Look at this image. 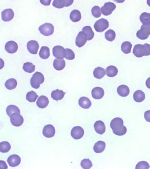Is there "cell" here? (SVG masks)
<instances>
[{
    "mask_svg": "<svg viewBox=\"0 0 150 169\" xmlns=\"http://www.w3.org/2000/svg\"><path fill=\"white\" fill-rule=\"evenodd\" d=\"M123 124L124 122L122 119L116 117L112 119L110 124V127L114 134L118 136H122L127 132L126 128Z\"/></svg>",
    "mask_w": 150,
    "mask_h": 169,
    "instance_id": "obj_1",
    "label": "cell"
},
{
    "mask_svg": "<svg viewBox=\"0 0 150 169\" xmlns=\"http://www.w3.org/2000/svg\"><path fill=\"white\" fill-rule=\"evenodd\" d=\"M45 77L42 73L37 72L33 74L32 78L30 79V84L33 89H38L41 84L43 83Z\"/></svg>",
    "mask_w": 150,
    "mask_h": 169,
    "instance_id": "obj_2",
    "label": "cell"
},
{
    "mask_svg": "<svg viewBox=\"0 0 150 169\" xmlns=\"http://www.w3.org/2000/svg\"><path fill=\"white\" fill-rule=\"evenodd\" d=\"M41 34L45 36L52 35L54 31V27L52 24L46 23L39 27Z\"/></svg>",
    "mask_w": 150,
    "mask_h": 169,
    "instance_id": "obj_3",
    "label": "cell"
},
{
    "mask_svg": "<svg viewBox=\"0 0 150 169\" xmlns=\"http://www.w3.org/2000/svg\"><path fill=\"white\" fill-rule=\"evenodd\" d=\"M109 26L108 21L106 19L102 18L95 22L94 27L96 32H101L108 29Z\"/></svg>",
    "mask_w": 150,
    "mask_h": 169,
    "instance_id": "obj_4",
    "label": "cell"
},
{
    "mask_svg": "<svg viewBox=\"0 0 150 169\" xmlns=\"http://www.w3.org/2000/svg\"><path fill=\"white\" fill-rule=\"evenodd\" d=\"M53 55L58 59H63L65 58L66 50L61 46H55L52 49Z\"/></svg>",
    "mask_w": 150,
    "mask_h": 169,
    "instance_id": "obj_5",
    "label": "cell"
},
{
    "mask_svg": "<svg viewBox=\"0 0 150 169\" xmlns=\"http://www.w3.org/2000/svg\"><path fill=\"white\" fill-rule=\"evenodd\" d=\"M10 121L15 127H20L24 123V119L20 113H15L11 115Z\"/></svg>",
    "mask_w": 150,
    "mask_h": 169,
    "instance_id": "obj_6",
    "label": "cell"
},
{
    "mask_svg": "<svg viewBox=\"0 0 150 169\" xmlns=\"http://www.w3.org/2000/svg\"><path fill=\"white\" fill-rule=\"evenodd\" d=\"M116 5L114 3L108 2L106 3L101 8V12L105 16L112 14L116 8Z\"/></svg>",
    "mask_w": 150,
    "mask_h": 169,
    "instance_id": "obj_7",
    "label": "cell"
},
{
    "mask_svg": "<svg viewBox=\"0 0 150 169\" xmlns=\"http://www.w3.org/2000/svg\"><path fill=\"white\" fill-rule=\"evenodd\" d=\"M87 41L86 34L83 31H80L77 37L75 40V44L78 48H81L85 46Z\"/></svg>",
    "mask_w": 150,
    "mask_h": 169,
    "instance_id": "obj_8",
    "label": "cell"
},
{
    "mask_svg": "<svg viewBox=\"0 0 150 169\" xmlns=\"http://www.w3.org/2000/svg\"><path fill=\"white\" fill-rule=\"evenodd\" d=\"M84 131L81 127H74L71 131V137L74 139H81L84 136Z\"/></svg>",
    "mask_w": 150,
    "mask_h": 169,
    "instance_id": "obj_9",
    "label": "cell"
},
{
    "mask_svg": "<svg viewBox=\"0 0 150 169\" xmlns=\"http://www.w3.org/2000/svg\"><path fill=\"white\" fill-rule=\"evenodd\" d=\"M42 133L45 137H47V138H51V137H54L55 134V128L52 125H47L44 127Z\"/></svg>",
    "mask_w": 150,
    "mask_h": 169,
    "instance_id": "obj_10",
    "label": "cell"
},
{
    "mask_svg": "<svg viewBox=\"0 0 150 169\" xmlns=\"http://www.w3.org/2000/svg\"><path fill=\"white\" fill-rule=\"evenodd\" d=\"M39 48L38 42L35 41H29L27 44V48L28 51L31 54H37Z\"/></svg>",
    "mask_w": 150,
    "mask_h": 169,
    "instance_id": "obj_11",
    "label": "cell"
},
{
    "mask_svg": "<svg viewBox=\"0 0 150 169\" xmlns=\"http://www.w3.org/2000/svg\"><path fill=\"white\" fill-rule=\"evenodd\" d=\"M14 16V12L11 8L5 9L2 13V20L5 22L10 21L13 19Z\"/></svg>",
    "mask_w": 150,
    "mask_h": 169,
    "instance_id": "obj_12",
    "label": "cell"
},
{
    "mask_svg": "<svg viewBox=\"0 0 150 169\" xmlns=\"http://www.w3.org/2000/svg\"><path fill=\"white\" fill-rule=\"evenodd\" d=\"M18 46L17 44L14 41H9L6 43L5 46L6 51L10 54H13L17 51Z\"/></svg>",
    "mask_w": 150,
    "mask_h": 169,
    "instance_id": "obj_13",
    "label": "cell"
},
{
    "mask_svg": "<svg viewBox=\"0 0 150 169\" xmlns=\"http://www.w3.org/2000/svg\"><path fill=\"white\" fill-rule=\"evenodd\" d=\"M7 162L10 167H16L19 165L21 162V158L20 156L17 155H12L9 156Z\"/></svg>",
    "mask_w": 150,
    "mask_h": 169,
    "instance_id": "obj_14",
    "label": "cell"
},
{
    "mask_svg": "<svg viewBox=\"0 0 150 169\" xmlns=\"http://www.w3.org/2000/svg\"><path fill=\"white\" fill-rule=\"evenodd\" d=\"M133 54L136 57L141 58L145 56V51L143 45L141 44L136 45L133 49Z\"/></svg>",
    "mask_w": 150,
    "mask_h": 169,
    "instance_id": "obj_15",
    "label": "cell"
},
{
    "mask_svg": "<svg viewBox=\"0 0 150 169\" xmlns=\"http://www.w3.org/2000/svg\"><path fill=\"white\" fill-rule=\"evenodd\" d=\"M104 95V89L100 87H95L92 90V95L95 99H100Z\"/></svg>",
    "mask_w": 150,
    "mask_h": 169,
    "instance_id": "obj_16",
    "label": "cell"
},
{
    "mask_svg": "<svg viewBox=\"0 0 150 169\" xmlns=\"http://www.w3.org/2000/svg\"><path fill=\"white\" fill-rule=\"evenodd\" d=\"M94 128L95 132L99 134H103L106 131V127L105 124L102 121L99 120L95 122L94 124Z\"/></svg>",
    "mask_w": 150,
    "mask_h": 169,
    "instance_id": "obj_17",
    "label": "cell"
},
{
    "mask_svg": "<svg viewBox=\"0 0 150 169\" xmlns=\"http://www.w3.org/2000/svg\"><path fill=\"white\" fill-rule=\"evenodd\" d=\"M78 104L80 106L84 109H89L92 106L91 101L86 97H82L80 98L78 101Z\"/></svg>",
    "mask_w": 150,
    "mask_h": 169,
    "instance_id": "obj_18",
    "label": "cell"
},
{
    "mask_svg": "<svg viewBox=\"0 0 150 169\" xmlns=\"http://www.w3.org/2000/svg\"><path fill=\"white\" fill-rule=\"evenodd\" d=\"M49 100L47 97L43 96H40L37 101V105L41 109H44L49 104Z\"/></svg>",
    "mask_w": 150,
    "mask_h": 169,
    "instance_id": "obj_19",
    "label": "cell"
},
{
    "mask_svg": "<svg viewBox=\"0 0 150 169\" xmlns=\"http://www.w3.org/2000/svg\"><path fill=\"white\" fill-rule=\"evenodd\" d=\"M117 92L120 96L125 97L130 94V90L129 87L125 85L119 86L117 89Z\"/></svg>",
    "mask_w": 150,
    "mask_h": 169,
    "instance_id": "obj_20",
    "label": "cell"
},
{
    "mask_svg": "<svg viewBox=\"0 0 150 169\" xmlns=\"http://www.w3.org/2000/svg\"><path fill=\"white\" fill-rule=\"evenodd\" d=\"M53 65L55 69L58 71H60L65 67L66 63L64 59L56 58L53 62Z\"/></svg>",
    "mask_w": 150,
    "mask_h": 169,
    "instance_id": "obj_21",
    "label": "cell"
},
{
    "mask_svg": "<svg viewBox=\"0 0 150 169\" xmlns=\"http://www.w3.org/2000/svg\"><path fill=\"white\" fill-rule=\"evenodd\" d=\"M65 94V92H64L62 90L56 89V90L52 91V93H51V97L53 99L58 101L63 99Z\"/></svg>",
    "mask_w": 150,
    "mask_h": 169,
    "instance_id": "obj_22",
    "label": "cell"
},
{
    "mask_svg": "<svg viewBox=\"0 0 150 169\" xmlns=\"http://www.w3.org/2000/svg\"><path fill=\"white\" fill-rule=\"evenodd\" d=\"M106 148V144L104 141H99L95 143L93 150L95 153H100L103 152Z\"/></svg>",
    "mask_w": 150,
    "mask_h": 169,
    "instance_id": "obj_23",
    "label": "cell"
},
{
    "mask_svg": "<svg viewBox=\"0 0 150 169\" xmlns=\"http://www.w3.org/2000/svg\"><path fill=\"white\" fill-rule=\"evenodd\" d=\"M134 99L136 102H141L144 100L145 98V94L144 92L141 90H137L134 92Z\"/></svg>",
    "mask_w": 150,
    "mask_h": 169,
    "instance_id": "obj_24",
    "label": "cell"
},
{
    "mask_svg": "<svg viewBox=\"0 0 150 169\" xmlns=\"http://www.w3.org/2000/svg\"><path fill=\"white\" fill-rule=\"evenodd\" d=\"M70 18L71 20L74 23L79 22L81 20V13L79 10H73L70 14Z\"/></svg>",
    "mask_w": 150,
    "mask_h": 169,
    "instance_id": "obj_25",
    "label": "cell"
},
{
    "mask_svg": "<svg viewBox=\"0 0 150 169\" xmlns=\"http://www.w3.org/2000/svg\"><path fill=\"white\" fill-rule=\"evenodd\" d=\"M106 74V71L104 68L98 67L95 68L93 71V75L95 78L101 79Z\"/></svg>",
    "mask_w": 150,
    "mask_h": 169,
    "instance_id": "obj_26",
    "label": "cell"
},
{
    "mask_svg": "<svg viewBox=\"0 0 150 169\" xmlns=\"http://www.w3.org/2000/svg\"><path fill=\"white\" fill-rule=\"evenodd\" d=\"M106 73L109 77H115L118 73V70L115 66H110L107 67L106 69Z\"/></svg>",
    "mask_w": 150,
    "mask_h": 169,
    "instance_id": "obj_27",
    "label": "cell"
},
{
    "mask_svg": "<svg viewBox=\"0 0 150 169\" xmlns=\"http://www.w3.org/2000/svg\"><path fill=\"white\" fill-rule=\"evenodd\" d=\"M39 54L41 58L46 59L50 56V49L48 47L43 46L41 48Z\"/></svg>",
    "mask_w": 150,
    "mask_h": 169,
    "instance_id": "obj_28",
    "label": "cell"
},
{
    "mask_svg": "<svg viewBox=\"0 0 150 169\" xmlns=\"http://www.w3.org/2000/svg\"><path fill=\"white\" fill-rule=\"evenodd\" d=\"M17 85V82L16 80L13 78L9 79L6 81L5 86L8 90H13L16 88Z\"/></svg>",
    "mask_w": 150,
    "mask_h": 169,
    "instance_id": "obj_29",
    "label": "cell"
},
{
    "mask_svg": "<svg viewBox=\"0 0 150 169\" xmlns=\"http://www.w3.org/2000/svg\"><path fill=\"white\" fill-rule=\"evenodd\" d=\"M6 113L8 116L10 117L13 113H20V111L19 108L16 106L11 105L7 107V109H6Z\"/></svg>",
    "mask_w": 150,
    "mask_h": 169,
    "instance_id": "obj_30",
    "label": "cell"
},
{
    "mask_svg": "<svg viewBox=\"0 0 150 169\" xmlns=\"http://www.w3.org/2000/svg\"><path fill=\"white\" fill-rule=\"evenodd\" d=\"M132 48V45L130 42H124L121 46V51L125 54H129L131 52Z\"/></svg>",
    "mask_w": 150,
    "mask_h": 169,
    "instance_id": "obj_31",
    "label": "cell"
},
{
    "mask_svg": "<svg viewBox=\"0 0 150 169\" xmlns=\"http://www.w3.org/2000/svg\"><path fill=\"white\" fill-rule=\"evenodd\" d=\"M82 31L86 34L87 36L88 41H90L93 39L94 36V32H93L92 28L90 26H86L83 27Z\"/></svg>",
    "mask_w": 150,
    "mask_h": 169,
    "instance_id": "obj_32",
    "label": "cell"
},
{
    "mask_svg": "<svg viewBox=\"0 0 150 169\" xmlns=\"http://www.w3.org/2000/svg\"><path fill=\"white\" fill-rule=\"evenodd\" d=\"M23 68L25 72L31 73L35 71V66L32 63L27 62L24 63Z\"/></svg>",
    "mask_w": 150,
    "mask_h": 169,
    "instance_id": "obj_33",
    "label": "cell"
},
{
    "mask_svg": "<svg viewBox=\"0 0 150 169\" xmlns=\"http://www.w3.org/2000/svg\"><path fill=\"white\" fill-rule=\"evenodd\" d=\"M11 146L8 141H3L0 143V151L1 153H8L11 150Z\"/></svg>",
    "mask_w": 150,
    "mask_h": 169,
    "instance_id": "obj_34",
    "label": "cell"
},
{
    "mask_svg": "<svg viewBox=\"0 0 150 169\" xmlns=\"http://www.w3.org/2000/svg\"><path fill=\"white\" fill-rule=\"evenodd\" d=\"M38 97V95H37L34 91H30L27 93L26 95V99L29 102H35Z\"/></svg>",
    "mask_w": 150,
    "mask_h": 169,
    "instance_id": "obj_35",
    "label": "cell"
},
{
    "mask_svg": "<svg viewBox=\"0 0 150 169\" xmlns=\"http://www.w3.org/2000/svg\"><path fill=\"white\" fill-rule=\"evenodd\" d=\"M139 19L143 24H150V13L143 12L140 15Z\"/></svg>",
    "mask_w": 150,
    "mask_h": 169,
    "instance_id": "obj_36",
    "label": "cell"
},
{
    "mask_svg": "<svg viewBox=\"0 0 150 169\" xmlns=\"http://www.w3.org/2000/svg\"><path fill=\"white\" fill-rule=\"evenodd\" d=\"M105 37L106 40L109 41H113L115 40L116 37V34L114 30H109L105 33Z\"/></svg>",
    "mask_w": 150,
    "mask_h": 169,
    "instance_id": "obj_37",
    "label": "cell"
},
{
    "mask_svg": "<svg viewBox=\"0 0 150 169\" xmlns=\"http://www.w3.org/2000/svg\"><path fill=\"white\" fill-rule=\"evenodd\" d=\"M81 166L83 169H89L91 168L93 166V163L90 159H83L81 162Z\"/></svg>",
    "mask_w": 150,
    "mask_h": 169,
    "instance_id": "obj_38",
    "label": "cell"
},
{
    "mask_svg": "<svg viewBox=\"0 0 150 169\" xmlns=\"http://www.w3.org/2000/svg\"><path fill=\"white\" fill-rule=\"evenodd\" d=\"M92 15L94 17L98 18L100 17L101 15V9L98 6H95L92 8Z\"/></svg>",
    "mask_w": 150,
    "mask_h": 169,
    "instance_id": "obj_39",
    "label": "cell"
},
{
    "mask_svg": "<svg viewBox=\"0 0 150 169\" xmlns=\"http://www.w3.org/2000/svg\"><path fill=\"white\" fill-rule=\"evenodd\" d=\"M66 59L72 60L75 58V54L74 51L69 48H66Z\"/></svg>",
    "mask_w": 150,
    "mask_h": 169,
    "instance_id": "obj_40",
    "label": "cell"
},
{
    "mask_svg": "<svg viewBox=\"0 0 150 169\" xmlns=\"http://www.w3.org/2000/svg\"><path fill=\"white\" fill-rule=\"evenodd\" d=\"M140 30L146 35H150V24H143Z\"/></svg>",
    "mask_w": 150,
    "mask_h": 169,
    "instance_id": "obj_41",
    "label": "cell"
},
{
    "mask_svg": "<svg viewBox=\"0 0 150 169\" xmlns=\"http://www.w3.org/2000/svg\"><path fill=\"white\" fill-rule=\"evenodd\" d=\"M150 166L148 163L146 161L139 162L137 164L136 167V169H149Z\"/></svg>",
    "mask_w": 150,
    "mask_h": 169,
    "instance_id": "obj_42",
    "label": "cell"
},
{
    "mask_svg": "<svg viewBox=\"0 0 150 169\" xmlns=\"http://www.w3.org/2000/svg\"><path fill=\"white\" fill-rule=\"evenodd\" d=\"M52 6L57 8H62L65 7L64 4L62 0H54L52 3Z\"/></svg>",
    "mask_w": 150,
    "mask_h": 169,
    "instance_id": "obj_43",
    "label": "cell"
},
{
    "mask_svg": "<svg viewBox=\"0 0 150 169\" xmlns=\"http://www.w3.org/2000/svg\"><path fill=\"white\" fill-rule=\"evenodd\" d=\"M136 36L140 40H144L147 39L149 37L148 35H146L141 30H139L137 31L136 33Z\"/></svg>",
    "mask_w": 150,
    "mask_h": 169,
    "instance_id": "obj_44",
    "label": "cell"
},
{
    "mask_svg": "<svg viewBox=\"0 0 150 169\" xmlns=\"http://www.w3.org/2000/svg\"><path fill=\"white\" fill-rule=\"evenodd\" d=\"M145 51V56H148L150 55V45L145 44L143 45Z\"/></svg>",
    "mask_w": 150,
    "mask_h": 169,
    "instance_id": "obj_45",
    "label": "cell"
},
{
    "mask_svg": "<svg viewBox=\"0 0 150 169\" xmlns=\"http://www.w3.org/2000/svg\"><path fill=\"white\" fill-rule=\"evenodd\" d=\"M74 0H62L65 5V7H69L72 5Z\"/></svg>",
    "mask_w": 150,
    "mask_h": 169,
    "instance_id": "obj_46",
    "label": "cell"
},
{
    "mask_svg": "<svg viewBox=\"0 0 150 169\" xmlns=\"http://www.w3.org/2000/svg\"><path fill=\"white\" fill-rule=\"evenodd\" d=\"M144 118L148 122H150V110H148L145 112Z\"/></svg>",
    "mask_w": 150,
    "mask_h": 169,
    "instance_id": "obj_47",
    "label": "cell"
},
{
    "mask_svg": "<svg viewBox=\"0 0 150 169\" xmlns=\"http://www.w3.org/2000/svg\"><path fill=\"white\" fill-rule=\"evenodd\" d=\"M41 4L45 6H49L51 4L52 0H40Z\"/></svg>",
    "mask_w": 150,
    "mask_h": 169,
    "instance_id": "obj_48",
    "label": "cell"
},
{
    "mask_svg": "<svg viewBox=\"0 0 150 169\" xmlns=\"http://www.w3.org/2000/svg\"><path fill=\"white\" fill-rule=\"evenodd\" d=\"M146 85L148 89H150V77L146 81Z\"/></svg>",
    "mask_w": 150,
    "mask_h": 169,
    "instance_id": "obj_49",
    "label": "cell"
},
{
    "mask_svg": "<svg viewBox=\"0 0 150 169\" xmlns=\"http://www.w3.org/2000/svg\"><path fill=\"white\" fill-rule=\"evenodd\" d=\"M115 2L118 3H121L124 2L125 0H113Z\"/></svg>",
    "mask_w": 150,
    "mask_h": 169,
    "instance_id": "obj_50",
    "label": "cell"
},
{
    "mask_svg": "<svg viewBox=\"0 0 150 169\" xmlns=\"http://www.w3.org/2000/svg\"><path fill=\"white\" fill-rule=\"evenodd\" d=\"M147 4L148 6H149L150 7V0H147Z\"/></svg>",
    "mask_w": 150,
    "mask_h": 169,
    "instance_id": "obj_51",
    "label": "cell"
}]
</instances>
